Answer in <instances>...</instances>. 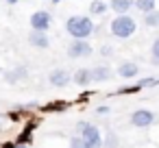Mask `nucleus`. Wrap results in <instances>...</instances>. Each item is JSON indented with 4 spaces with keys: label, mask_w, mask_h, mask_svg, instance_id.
<instances>
[{
    "label": "nucleus",
    "mask_w": 159,
    "mask_h": 148,
    "mask_svg": "<svg viewBox=\"0 0 159 148\" xmlns=\"http://www.w3.org/2000/svg\"><path fill=\"white\" fill-rule=\"evenodd\" d=\"M109 31H111V35L118 37V39H129V37L135 35V31H137V22H135L129 13H120V16H116V18L111 20Z\"/></svg>",
    "instance_id": "nucleus-2"
},
{
    "label": "nucleus",
    "mask_w": 159,
    "mask_h": 148,
    "mask_svg": "<svg viewBox=\"0 0 159 148\" xmlns=\"http://www.w3.org/2000/svg\"><path fill=\"white\" fill-rule=\"evenodd\" d=\"M33 128H35V122H29L26 124V128L18 135V139H16V144H20V146H26V144H31L33 141Z\"/></svg>",
    "instance_id": "nucleus-14"
},
{
    "label": "nucleus",
    "mask_w": 159,
    "mask_h": 148,
    "mask_svg": "<svg viewBox=\"0 0 159 148\" xmlns=\"http://www.w3.org/2000/svg\"><path fill=\"white\" fill-rule=\"evenodd\" d=\"M0 148H20V146H18V144H13V141H5Z\"/></svg>",
    "instance_id": "nucleus-22"
},
{
    "label": "nucleus",
    "mask_w": 159,
    "mask_h": 148,
    "mask_svg": "<svg viewBox=\"0 0 159 148\" xmlns=\"http://www.w3.org/2000/svg\"><path fill=\"white\" fill-rule=\"evenodd\" d=\"M92 52H94V48L87 39H74L72 44H68V57L70 59H83V57H89Z\"/></svg>",
    "instance_id": "nucleus-4"
},
{
    "label": "nucleus",
    "mask_w": 159,
    "mask_h": 148,
    "mask_svg": "<svg viewBox=\"0 0 159 148\" xmlns=\"http://www.w3.org/2000/svg\"><path fill=\"white\" fill-rule=\"evenodd\" d=\"M26 76H29V70H26L24 65L5 72V81H7V83H16V81H20V78H26Z\"/></svg>",
    "instance_id": "nucleus-13"
},
{
    "label": "nucleus",
    "mask_w": 159,
    "mask_h": 148,
    "mask_svg": "<svg viewBox=\"0 0 159 148\" xmlns=\"http://www.w3.org/2000/svg\"><path fill=\"white\" fill-rule=\"evenodd\" d=\"M48 81H50V85H55V87H68V85L72 83V74H70L68 70H63V68H57V70L50 72Z\"/></svg>",
    "instance_id": "nucleus-7"
},
{
    "label": "nucleus",
    "mask_w": 159,
    "mask_h": 148,
    "mask_svg": "<svg viewBox=\"0 0 159 148\" xmlns=\"http://www.w3.org/2000/svg\"><path fill=\"white\" fill-rule=\"evenodd\" d=\"M76 131H79V135L83 137V141H85V148H102V135H100V131H98V126H94L92 122H79L76 124Z\"/></svg>",
    "instance_id": "nucleus-3"
},
{
    "label": "nucleus",
    "mask_w": 159,
    "mask_h": 148,
    "mask_svg": "<svg viewBox=\"0 0 159 148\" xmlns=\"http://www.w3.org/2000/svg\"><path fill=\"white\" fill-rule=\"evenodd\" d=\"M7 5H18V0H7Z\"/></svg>",
    "instance_id": "nucleus-24"
},
{
    "label": "nucleus",
    "mask_w": 159,
    "mask_h": 148,
    "mask_svg": "<svg viewBox=\"0 0 159 148\" xmlns=\"http://www.w3.org/2000/svg\"><path fill=\"white\" fill-rule=\"evenodd\" d=\"M70 148H85L83 137H81V135H79V137H72V139H70Z\"/></svg>",
    "instance_id": "nucleus-20"
},
{
    "label": "nucleus",
    "mask_w": 159,
    "mask_h": 148,
    "mask_svg": "<svg viewBox=\"0 0 159 148\" xmlns=\"http://www.w3.org/2000/svg\"><path fill=\"white\" fill-rule=\"evenodd\" d=\"M152 122H155V113L150 109H137V111L131 113V124L137 126V128H146Z\"/></svg>",
    "instance_id": "nucleus-5"
},
{
    "label": "nucleus",
    "mask_w": 159,
    "mask_h": 148,
    "mask_svg": "<svg viewBox=\"0 0 159 148\" xmlns=\"http://www.w3.org/2000/svg\"><path fill=\"white\" fill-rule=\"evenodd\" d=\"M150 55H152V61L159 63V37L152 42V48H150Z\"/></svg>",
    "instance_id": "nucleus-19"
},
{
    "label": "nucleus",
    "mask_w": 159,
    "mask_h": 148,
    "mask_svg": "<svg viewBox=\"0 0 159 148\" xmlns=\"http://www.w3.org/2000/svg\"><path fill=\"white\" fill-rule=\"evenodd\" d=\"M109 9L107 2H102V0H92V5H89V13L92 16H105Z\"/></svg>",
    "instance_id": "nucleus-15"
},
{
    "label": "nucleus",
    "mask_w": 159,
    "mask_h": 148,
    "mask_svg": "<svg viewBox=\"0 0 159 148\" xmlns=\"http://www.w3.org/2000/svg\"><path fill=\"white\" fill-rule=\"evenodd\" d=\"M133 5H135V0H111V2H109V9L116 11V16H120V13L131 11Z\"/></svg>",
    "instance_id": "nucleus-12"
},
{
    "label": "nucleus",
    "mask_w": 159,
    "mask_h": 148,
    "mask_svg": "<svg viewBox=\"0 0 159 148\" xmlns=\"http://www.w3.org/2000/svg\"><path fill=\"white\" fill-rule=\"evenodd\" d=\"M29 44L39 48V50H44V48L50 46V37L46 35V31H31L29 33Z\"/></svg>",
    "instance_id": "nucleus-8"
},
{
    "label": "nucleus",
    "mask_w": 159,
    "mask_h": 148,
    "mask_svg": "<svg viewBox=\"0 0 159 148\" xmlns=\"http://www.w3.org/2000/svg\"><path fill=\"white\" fill-rule=\"evenodd\" d=\"M94 31H96V26L89 16H72L66 22V33L74 39H87Z\"/></svg>",
    "instance_id": "nucleus-1"
},
{
    "label": "nucleus",
    "mask_w": 159,
    "mask_h": 148,
    "mask_svg": "<svg viewBox=\"0 0 159 148\" xmlns=\"http://www.w3.org/2000/svg\"><path fill=\"white\" fill-rule=\"evenodd\" d=\"M155 2L157 0H135V7L142 13H148V11H155Z\"/></svg>",
    "instance_id": "nucleus-17"
},
{
    "label": "nucleus",
    "mask_w": 159,
    "mask_h": 148,
    "mask_svg": "<svg viewBox=\"0 0 159 148\" xmlns=\"http://www.w3.org/2000/svg\"><path fill=\"white\" fill-rule=\"evenodd\" d=\"M52 24V16L48 11H35L31 16V29L33 31H48Z\"/></svg>",
    "instance_id": "nucleus-6"
},
{
    "label": "nucleus",
    "mask_w": 159,
    "mask_h": 148,
    "mask_svg": "<svg viewBox=\"0 0 159 148\" xmlns=\"http://www.w3.org/2000/svg\"><path fill=\"white\" fill-rule=\"evenodd\" d=\"M63 109H68V102H52L44 107V111H63Z\"/></svg>",
    "instance_id": "nucleus-18"
},
{
    "label": "nucleus",
    "mask_w": 159,
    "mask_h": 148,
    "mask_svg": "<svg viewBox=\"0 0 159 148\" xmlns=\"http://www.w3.org/2000/svg\"><path fill=\"white\" fill-rule=\"evenodd\" d=\"M111 76H113V70L109 65H96V68H92V81L94 83H105Z\"/></svg>",
    "instance_id": "nucleus-9"
},
{
    "label": "nucleus",
    "mask_w": 159,
    "mask_h": 148,
    "mask_svg": "<svg viewBox=\"0 0 159 148\" xmlns=\"http://www.w3.org/2000/svg\"><path fill=\"white\" fill-rule=\"evenodd\" d=\"M72 83H76L79 87H87L89 83H94V81H92V70H85V68L76 70V72L72 74Z\"/></svg>",
    "instance_id": "nucleus-11"
},
{
    "label": "nucleus",
    "mask_w": 159,
    "mask_h": 148,
    "mask_svg": "<svg viewBox=\"0 0 159 148\" xmlns=\"http://www.w3.org/2000/svg\"><path fill=\"white\" fill-rule=\"evenodd\" d=\"M137 72H139V68H137V63H133V61H124V63L118 65V76H120V78H135Z\"/></svg>",
    "instance_id": "nucleus-10"
},
{
    "label": "nucleus",
    "mask_w": 159,
    "mask_h": 148,
    "mask_svg": "<svg viewBox=\"0 0 159 148\" xmlns=\"http://www.w3.org/2000/svg\"><path fill=\"white\" fill-rule=\"evenodd\" d=\"M50 2H52V5H59V2H61V0H50Z\"/></svg>",
    "instance_id": "nucleus-25"
},
{
    "label": "nucleus",
    "mask_w": 159,
    "mask_h": 148,
    "mask_svg": "<svg viewBox=\"0 0 159 148\" xmlns=\"http://www.w3.org/2000/svg\"><path fill=\"white\" fill-rule=\"evenodd\" d=\"M96 113H98V115H100V113H109V107H105V105H102V107H98V109H96Z\"/></svg>",
    "instance_id": "nucleus-23"
},
{
    "label": "nucleus",
    "mask_w": 159,
    "mask_h": 148,
    "mask_svg": "<svg viewBox=\"0 0 159 148\" xmlns=\"http://www.w3.org/2000/svg\"><path fill=\"white\" fill-rule=\"evenodd\" d=\"M116 144H118L116 135H113V133H109V135H107V139H105V146H107V148H116Z\"/></svg>",
    "instance_id": "nucleus-21"
},
{
    "label": "nucleus",
    "mask_w": 159,
    "mask_h": 148,
    "mask_svg": "<svg viewBox=\"0 0 159 148\" xmlns=\"http://www.w3.org/2000/svg\"><path fill=\"white\" fill-rule=\"evenodd\" d=\"M144 24H146L148 29H157V26H159V11L155 9V11L144 13Z\"/></svg>",
    "instance_id": "nucleus-16"
}]
</instances>
